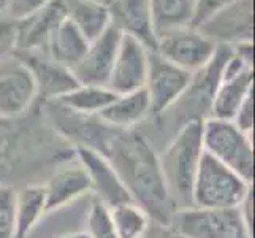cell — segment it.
<instances>
[{"label": "cell", "instance_id": "1", "mask_svg": "<svg viewBox=\"0 0 255 238\" xmlns=\"http://www.w3.org/2000/svg\"><path fill=\"white\" fill-rule=\"evenodd\" d=\"M84 146L97 149L108 159L131 200L141 207L154 223L162 227L170 226L176 208L165 186L159 153L141 132L136 129H111L97 118Z\"/></svg>", "mask_w": 255, "mask_h": 238}, {"label": "cell", "instance_id": "2", "mask_svg": "<svg viewBox=\"0 0 255 238\" xmlns=\"http://www.w3.org/2000/svg\"><path fill=\"white\" fill-rule=\"evenodd\" d=\"M203 154V121L200 119L182 124L159 154L165 186L176 210L192 207V186Z\"/></svg>", "mask_w": 255, "mask_h": 238}, {"label": "cell", "instance_id": "3", "mask_svg": "<svg viewBox=\"0 0 255 238\" xmlns=\"http://www.w3.org/2000/svg\"><path fill=\"white\" fill-rule=\"evenodd\" d=\"M251 192L252 183L205 153L192 186L190 205L203 210L238 208Z\"/></svg>", "mask_w": 255, "mask_h": 238}, {"label": "cell", "instance_id": "4", "mask_svg": "<svg viewBox=\"0 0 255 238\" xmlns=\"http://www.w3.org/2000/svg\"><path fill=\"white\" fill-rule=\"evenodd\" d=\"M203 149L246 181H254L252 135L243 132L233 121L203 119Z\"/></svg>", "mask_w": 255, "mask_h": 238}, {"label": "cell", "instance_id": "5", "mask_svg": "<svg viewBox=\"0 0 255 238\" xmlns=\"http://www.w3.org/2000/svg\"><path fill=\"white\" fill-rule=\"evenodd\" d=\"M168 229L176 238H252V227L244 221L240 208H178Z\"/></svg>", "mask_w": 255, "mask_h": 238}, {"label": "cell", "instance_id": "6", "mask_svg": "<svg viewBox=\"0 0 255 238\" xmlns=\"http://www.w3.org/2000/svg\"><path fill=\"white\" fill-rule=\"evenodd\" d=\"M38 99L29 67L14 52L0 56V119L19 118Z\"/></svg>", "mask_w": 255, "mask_h": 238}, {"label": "cell", "instance_id": "7", "mask_svg": "<svg viewBox=\"0 0 255 238\" xmlns=\"http://www.w3.org/2000/svg\"><path fill=\"white\" fill-rule=\"evenodd\" d=\"M217 45L195 27H184L157 38L155 52L170 64L195 73L213 59Z\"/></svg>", "mask_w": 255, "mask_h": 238}, {"label": "cell", "instance_id": "8", "mask_svg": "<svg viewBox=\"0 0 255 238\" xmlns=\"http://www.w3.org/2000/svg\"><path fill=\"white\" fill-rule=\"evenodd\" d=\"M192 73L162 59L157 52H149V72L144 91L151 103V114H163L179 102L190 84Z\"/></svg>", "mask_w": 255, "mask_h": 238}, {"label": "cell", "instance_id": "9", "mask_svg": "<svg viewBox=\"0 0 255 238\" xmlns=\"http://www.w3.org/2000/svg\"><path fill=\"white\" fill-rule=\"evenodd\" d=\"M216 45H238L254 38V0H236L197 27Z\"/></svg>", "mask_w": 255, "mask_h": 238}, {"label": "cell", "instance_id": "10", "mask_svg": "<svg viewBox=\"0 0 255 238\" xmlns=\"http://www.w3.org/2000/svg\"><path fill=\"white\" fill-rule=\"evenodd\" d=\"M76 159L89 176L91 192L95 194L97 200H100L108 208L126 202H133L118 172L102 153L89 146L76 145Z\"/></svg>", "mask_w": 255, "mask_h": 238}, {"label": "cell", "instance_id": "11", "mask_svg": "<svg viewBox=\"0 0 255 238\" xmlns=\"http://www.w3.org/2000/svg\"><path fill=\"white\" fill-rule=\"evenodd\" d=\"M149 72V51L138 40L122 35L107 87L119 95L143 89Z\"/></svg>", "mask_w": 255, "mask_h": 238}, {"label": "cell", "instance_id": "12", "mask_svg": "<svg viewBox=\"0 0 255 238\" xmlns=\"http://www.w3.org/2000/svg\"><path fill=\"white\" fill-rule=\"evenodd\" d=\"M122 33L114 27L105 30L99 38L89 41L86 54L80 60L72 73L78 84L87 86H107L108 78L116 59Z\"/></svg>", "mask_w": 255, "mask_h": 238}, {"label": "cell", "instance_id": "13", "mask_svg": "<svg viewBox=\"0 0 255 238\" xmlns=\"http://www.w3.org/2000/svg\"><path fill=\"white\" fill-rule=\"evenodd\" d=\"M29 67L37 84L38 99L56 102L62 95L78 86L72 70L57 64L45 52L38 51H13Z\"/></svg>", "mask_w": 255, "mask_h": 238}, {"label": "cell", "instance_id": "14", "mask_svg": "<svg viewBox=\"0 0 255 238\" xmlns=\"http://www.w3.org/2000/svg\"><path fill=\"white\" fill-rule=\"evenodd\" d=\"M110 25L122 35L138 40L149 52L157 49L149 0H114L108 6Z\"/></svg>", "mask_w": 255, "mask_h": 238}, {"label": "cell", "instance_id": "15", "mask_svg": "<svg viewBox=\"0 0 255 238\" xmlns=\"http://www.w3.org/2000/svg\"><path fill=\"white\" fill-rule=\"evenodd\" d=\"M65 17L67 14L62 0H51L48 5L24 17L14 25L13 51L45 52L51 33Z\"/></svg>", "mask_w": 255, "mask_h": 238}, {"label": "cell", "instance_id": "16", "mask_svg": "<svg viewBox=\"0 0 255 238\" xmlns=\"http://www.w3.org/2000/svg\"><path fill=\"white\" fill-rule=\"evenodd\" d=\"M43 188L46 196V213H54L91 192V183L83 165L76 161L56 170Z\"/></svg>", "mask_w": 255, "mask_h": 238}, {"label": "cell", "instance_id": "17", "mask_svg": "<svg viewBox=\"0 0 255 238\" xmlns=\"http://www.w3.org/2000/svg\"><path fill=\"white\" fill-rule=\"evenodd\" d=\"M149 114H151V103L143 87L133 92L116 95L97 118L111 129L128 130L135 129Z\"/></svg>", "mask_w": 255, "mask_h": 238}, {"label": "cell", "instance_id": "18", "mask_svg": "<svg viewBox=\"0 0 255 238\" xmlns=\"http://www.w3.org/2000/svg\"><path fill=\"white\" fill-rule=\"evenodd\" d=\"M87 46H89V41L78 30L76 25L65 17L51 33L45 54L68 70H73L86 54Z\"/></svg>", "mask_w": 255, "mask_h": 238}, {"label": "cell", "instance_id": "19", "mask_svg": "<svg viewBox=\"0 0 255 238\" xmlns=\"http://www.w3.org/2000/svg\"><path fill=\"white\" fill-rule=\"evenodd\" d=\"M254 92V70H248L227 81H221L213 95L209 116L225 121H233L246 97ZM208 116V118H209Z\"/></svg>", "mask_w": 255, "mask_h": 238}, {"label": "cell", "instance_id": "20", "mask_svg": "<svg viewBox=\"0 0 255 238\" xmlns=\"http://www.w3.org/2000/svg\"><path fill=\"white\" fill-rule=\"evenodd\" d=\"M157 38L162 35L192 27L197 0H149Z\"/></svg>", "mask_w": 255, "mask_h": 238}, {"label": "cell", "instance_id": "21", "mask_svg": "<svg viewBox=\"0 0 255 238\" xmlns=\"http://www.w3.org/2000/svg\"><path fill=\"white\" fill-rule=\"evenodd\" d=\"M65 14L87 41L99 38L110 27L108 8L91 0H62Z\"/></svg>", "mask_w": 255, "mask_h": 238}, {"label": "cell", "instance_id": "22", "mask_svg": "<svg viewBox=\"0 0 255 238\" xmlns=\"http://www.w3.org/2000/svg\"><path fill=\"white\" fill-rule=\"evenodd\" d=\"M16 234L14 238H27L41 218L46 215V196L43 186H25L16 191Z\"/></svg>", "mask_w": 255, "mask_h": 238}, {"label": "cell", "instance_id": "23", "mask_svg": "<svg viewBox=\"0 0 255 238\" xmlns=\"http://www.w3.org/2000/svg\"><path fill=\"white\" fill-rule=\"evenodd\" d=\"M114 97L116 94L107 86L78 84L75 89L62 95L54 103L81 116H99L114 100Z\"/></svg>", "mask_w": 255, "mask_h": 238}, {"label": "cell", "instance_id": "24", "mask_svg": "<svg viewBox=\"0 0 255 238\" xmlns=\"http://www.w3.org/2000/svg\"><path fill=\"white\" fill-rule=\"evenodd\" d=\"M118 238H144L152 219L135 202H126L110 208Z\"/></svg>", "mask_w": 255, "mask_h": 238}, {"label": "cell", "instance_id": "25", "mask_svg": "<svg viewBox=\"0 0 255 238\" xmlns=\"http://www.w3.org/2000/svg\"><path fill=\"white\" fill-rule=\"evenodd\" d=\"M86 234L89 238H118L110 208L100 200H94L86 216Z\"/></svg>", "mask_w": 255, "mask_h": 238}, {"label": "cell", "instance_id": "26", "mask_svg": "<svg viewBox=\"0 0 255 238\" xmlns=\"http://www.w3.org/2000/svg\"><path fill=\"white\" fill-rule=\"evenodd\" d=\"M16 191L0 184V238H14L16 234Z\"/></svg>", "mask_w": 255, "mask_h": 238}, {"label": "cell", "instance_id": "27", "mask_svg": "<svg viewBox=\"0 0 255 238\" xmlns=\"http://www.w3.org/2000/svg\"><path fill=\"white\" fill-rule=\"evenodd\" d=\"M236 0H197L195 16H193L192 27H200L205 21H208L211 16L216 14L217 11L224 10L225 6L235 3Z\"/></svg>", "mask_w": 255, "mask_h": 238}, {"label": "cell", "instance_id": "28", "mask_svg": "<svg viewBox=\"0 0 255 238\" xmlns=\"http://www.w3.org/2000/svg\"><path fill=\"white\" fill-rule=\"evenodd\" d=\"M51 0H10L8 5V13L16 21H21L24 17L30 16L32 13L38 11L40 8L48 5Z\"/></svg>", "mask_w": 255, "mask_h": 238}, {"label": "cell", "instance_id": "29", "mask_svg": "<svg viewBox=\"0 0 255 238\" xmlns=\"http://www.w3.org/2000/svg\"><path fill=\"white\" fill-rule=\"evenodd\" d=\"M233 122L243 132L252 135V129H254V92L246 97V100L243 102L240 110L235 114Z\"/></svg>", "mask_w": 255, "mask_h": 238}, {"label": "cell", "instance_id": "30", "mask_svg": "<svg viewBox=\"0 0 255 238\" xmlns=\"http://www.w3.org/2000/svg\"><path fill=\"white\" fill-rule=\"evenodd\" d=\"M14 48V24L0 21V56L8 54V49Z\"/></svg>", "mask_w": 255, "mask_h": 238}, {"label": "cell", "instance_id": "31", "mask_svg": "<svg viewBox=\"0 0 255 238\" xmlns=\"http://www.w3.org/2000/svg\"><path fill=\"white\" fill-rule=\"evenodd\" d=\"M54 238H89V235L86 234V231H80V232H68V234H62L57 235Z\"/></svg>", "mask_w": 255, "mask_h": 238}, {"label": "cell", "instance_id": "32", "mask_svg": "<svg viewBox=\"0 0 255 238\" xmlns=\"http://www.w3.org/2000/svg\"><path fill=\"white\" fill-rule=\"evenodd\" d=\"M6 129H8V121L0 119V138L6 137Z\"/></svg>", "mask_w": 255, "mask_h": 238}, {"label": "cell", "instance_id": "33", "mask_svg": "<svg viewBox=\"0 0 255 238\" xmlns=\"http://www.w3.org/2000/svg\"><path fill=\"white\" fill-rule=\"evenodd\" d=\"M91 2H95V3H99V5H103V6H110L113 2H114V0H91Z\"/></svg>", "mask_w": 255, "mask_h": 238}, {"label": "cell", "instance_id": "34", "mask_svg": "<svg viewBox=\"0 0 255 238\" xmlns=\"http://www.w3.org/2000/svg\"><path fill=\"white\" fill-rule=\"evenodd\" d=\"M8 5H10V0H0V11H6Z\"/></svg>", "mask_w": 255, "mask_h": 238}]
</instances>
